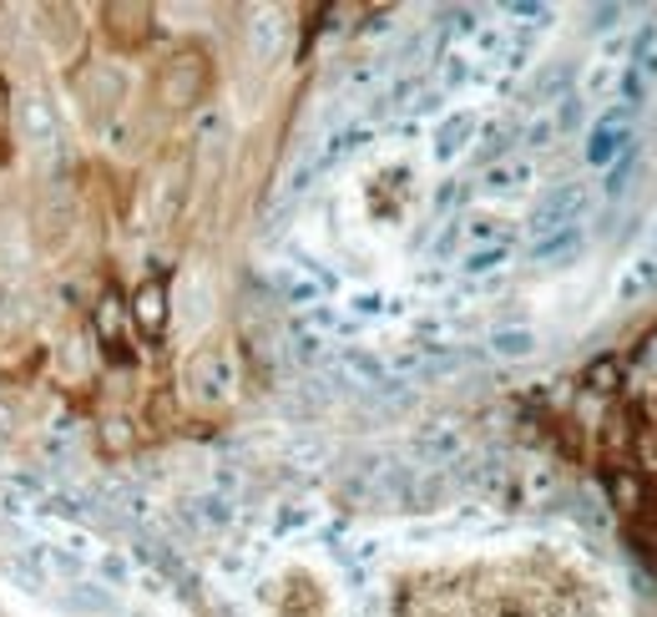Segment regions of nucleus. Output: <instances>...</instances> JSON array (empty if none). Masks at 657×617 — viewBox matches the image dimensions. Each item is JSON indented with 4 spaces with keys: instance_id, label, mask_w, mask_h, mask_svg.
<instances>
[{
    "instance_id": "6",
    "label": "nucleus",
    "mask_w": 657,
    "mask_h": 617,
    "mask_svg": "<svg viewBox=\"0 0 657 617\" xmlns=\"http://www.w3.org/2000/svg\"><path fill=\"white\" fill-rule=\"evenodd\" d=\"M137 314L148 320V330L158 334V324H162V289H148V294L137 299Z\"/></svg>"
},
{
    "instance_id": "8",
    "label": "nucleus",
    "mask_w": 657,
    "mask_h": 617,
    "mask_svg": "<svg viewBox=\"0 0 657 617\" xmlns=\"http://www.w3.org/2000/svg\"><path fill=\"white\" fill-rule=\"evenodd\" d=\"M577 249H582V239H577V233H567V239H556L552 249H542V259H572Z\"/></svg>"
},
{
    "instance_id": "11",
    "label": "nucleus",
    "mask_w": 657,
    "mask_h": 617,
    "mask_svg": "<svg viewBox=\"0 0 657 617\" xmlns=\"http://www.w3.org/2000/svg\"><path fill=\"white\" fill-rule=\"evenodd\" d=\"M0 162H6V87H0Z\"/></svg>"
},
{
    "instance_id": "13",
    "label": "nucleus",
    "mask_w": 657,
    "mask_h": 617,
    "mask_svg": "<svg viewBox=\"0 0 657 617\" xmlns=\"http://www.w3.org/2000/svg\"><path fill=\"white\" fill-rule=\"evenodd\" d=\"M653 243H657V233H653Z\"/></svg>"
},
{
    "instance_id": "12",
    "label": "nucleus",
    "mask_w": 657,
    "mask_h": 617,
    "mask_svg": "<svg viewBox=\"0 0 657 617\" xmlns=\"http://www.w3.org/2000/svg\"><path fill=\"white\" fill-rule=\"evenodd\" d=\"M623 188H627V168H617V172H613V183H607V193H623Z\"/></svg>"
},
{
    "instance_id": "9",
    "label": "nucleus",
    "mask_w": 657,
    "mask_h": 617,
    "mask_svg": "<svg viewBox=\"0 0 657 617\" xmlns=\"http://www.w3.org/2000/svg\"><path fill=\"white\" fill-rule=\"evenodd\" d=\"M501 350H506V355H526V350H532V334H501Z\"/></svg>"
},
{
    "instance_id": "1",
    "label": "nucleus",
    "mask_w": 657,
    "mask_h": 617,
    "mask_svg": "<svg viewBox=\"0 0 657 617\" xmlns=\"http://www.w3.org/2000/svg\"><path fill=\"white\" fill-rule=\"evenodd\" d=\"M112 36L117 41H122V47H142V41H148V11H142V6H112Z\"/></svg>"
},
{
    "instance_id": "7",
    "label": "nucleus",
    "mask_w": 657,
    "mask_h": 617,
    "mask_svg": "<svg viewBox=\"0 0 657 617\" xmlns=\"http://www.w3.org/2000/svg\"><path fill=\"white\" fill-rule=\"evenodd\" d=\"M653 284H657V253L633 269V279H627V294H637V289H653Z\"/></svg>"
},
{
    "instance_id": "10",
    "label": "nucleus",
    "mask_w": 657,
    "mask_h": 617,
    "mask_svg": "<svg viewBox=\"0 0 657 617\" xmlns=\"http://www.w3.org/2000/svg\"><path fill=\"white\" fill-rule=\"evenodd\" d=\"M592 16H597V26L607 31V26H617V16H623V11H617V6H602V11H592Z\"/></svg>"
},
{
    "instance_id": "2",
    "label": "nucleus",
    "mask_w": 657,
    "mask_h": 617,
    "mask_svg": "<svg viewBox=\"0 0 657 617\" xmlns=\"http://www.w3.org/2000/svg\"><path fill=\"white\" fill-rule=\"evenodd\" d=\"M602 481H607V496H613V506H617V512H643V481H637L633 471L613 466Z\"/></svg>"
},
{
    "instance_id": "4",
    "label": "nucleus",
    "mask_w": 657,
    "mask_h": 617,
    "mask_svg": "<svg viewBox=\"0 0 657 617\" xmlns=\"http://www.w3.org/2000/svg\"><path fill=\"white\" fill-rule=\"evenodd\" d=\"M577 208H582V188H567V193H556L552 203L536 213V229H556V223H567Z\"/></svg>"
},
{
    "instance_id": "5",
    "label": "nucleus",
    "mask_w": 657,
    "mask_h": 617,
    "mask_svg": "<svg viewBox=\"0 0 657 617\" xmlns=\"http://www.w3.org/2000/svg\"><path fill=\"white\" fill-rule=\"evenodd\" d=\"M617 380H623V365H617V360H597V365L587 370V390H592V395H613Z\"/></svg>"
},
{
    "instance_id": "3",
    "label": "nucleus",
    "mask_w": 657,
    "mask_h": 617,
    "mask_svg": "<svg viewBox=\"0 0 657 617\" xmlns=\"http://www.w3.org/2000/svg\"><path fill=\"white\" fill-rule=\"evenodd\" d=\"M627 142H633L627 122H602V127H597V138H592V148H587V158H592V162H613V158H623Z\"/></svg>"
}]
</instances>
